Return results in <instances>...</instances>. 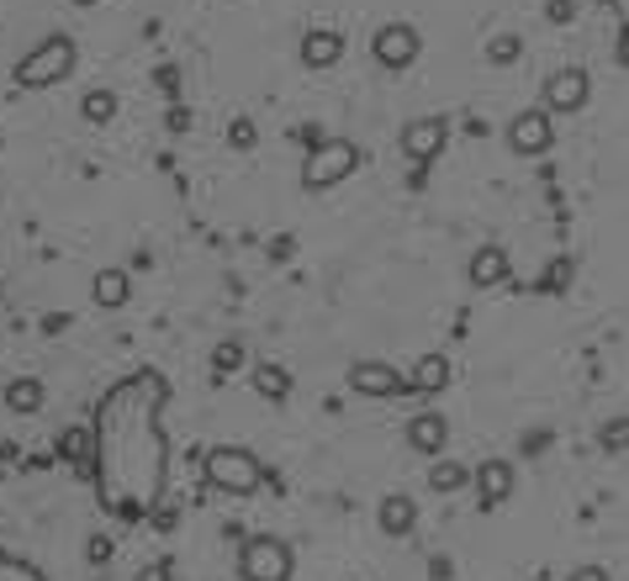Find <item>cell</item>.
Wrapping results in <instances>:
<instances>
[{
	"label": "cell",
	"instance_id": "5",
	"mask_svg": "<svg viewBox=\"0 0 629 581\" xmlns=\"http://www.w3.org/2000/svg\"><path fill=\"white\" fill-rule=\"evenodd\" d=\"M291 571H297V560H291V544L286 539H249L239 555V577L243 581H291Z\"/></svg>",
	"mask_w": 629,
	"mask_h": 581
},
{
	"label": "cell",
	"instance_id": "20",
	"mask_svg": "<svg viewBox=\"0 0 629 581\" xmlns=\"http://www.w3.org/2000/svg\"><path fill=\"white\" fill-rule=\"evenodd\" d=\"M80 111H86V122L107 128L111 117H117V96H111V90H90L86 101H80Z\"/></svg>",
	"mask_w": 629,
	"mask_h": 581
},
{
	"label": "cell",
	"instance_id": "1",
	"mask_svg": "<svg viewBox=\"0 0 629 581\" xmlns=\"http://www.w3.org/2000/svg\"><path fill=\"white\" fill-rule=\"evenodd\" d=\"M170 381L159 370H138L101 397L90 423V471L96 492L117 518H149L170 481V439H164Z\"/></svg>",
	"mask_w": 629,
	"mask_h": 581
},
{
	"label": "cell",
	"instance_id": "25",
	"mask_svg": "<svg viewBox=\"0 0 629 581\" xmlns=\"http://www.w3.org/2000/svg\"><path fill=\"white\" fill-rule=\"evenodd\" d=\"M64 450L80 460V465H90V429H74V433H64Z\"/></svg>",
	"mask_w": 629,
	"mask_h": 581
},
{
	"label": "cell",
	"instance_id": "16",
	"mask_svg": "<svg viewBox=\"0 0 629 581\" xmlns=\"http://www.w3.org/2000/svg\"><path fill=\"white\" fill-rule=\"evenodd\" d=\"M6 408L11 412H38L43 408V381H32V375L11 381V387H6Z\"/></svg>",
	"mask_w": 629,
	"mask_h": 581
},
{
	"label": "cell",
	"instance_id": "3",
	"mask_svg": "<svg viewBox=\"0 0 629 581\" xmlns=\"http://www.w3.org/2000/svg\"><path fill=\"white\" fill-rule=\"evenodd\" d=\"M207 481L218 487V492H233V497H249V492H260V460L249 450H233V444H222V450L207 454Z\"/></svg>",
	"mask_w": 629,
	"mask_h": 581
},
{
	"label": "cell",
	"instance_id": "18",
	"mask_svg": "<svg viewBox=\"0 0 629 581\" xmlns=\"http://www.w3.org/2000/svg\"><path fill=\"white\" fill-rule=\"evenodd\" d=\"M132 291H128V270H101L96 276V302L101 307H122Z\"/></svg>",
	"mask_w": 629,
	"mask_h": 581
},
{
	"label": "cell",
	"instance_id": "19",
	"mask_svg": "<svg viewBox=\"0 0 629 581\" xmlns=\"http://www.w3.org/2000/svg\"><path fill=\"white\" fill-rule=\"evenodd\" d=\"M519 53H523V38H513V32H498V38H487V64H519Z\"/></svg>",
	"mask_w": 629,
	"mask_h": 581
},
{
	"label": "cell",
	"instance_id": "4",
	"mask_svg": "<svg viewBox=\"0 0 629 581\" xmlns=\"http://www.w3.org/2000/svg\"><path fill=\"white\" fill-rule=\"evenodd\" d=\"M355 164H360V149H355L349 138H328V143H318V149L307 153L302 186H307V191H328V186L349 180V174H355Z\"/></svg>",
	"mask_w": 629,
	"mask_h": 581
},
{
	"label": "cell",
	"instance_id": "21",
	"mask_svg": "<svg viewBox=\"0 0 629 581\" xmlns=\"http://www.w3.org/2000/svg\"><path fill=\"white\" fill-rule=\"evenodd\" d=\"M429 487H435V492H460V487H466V465H456V460H439L435 471H429Z\"/></svg>",
	"mask_w": 629,
	"mask_h": 581
},
{
	"label": "cell",
	"instance_id": "30",
	"mask_svg": "<svg viewBox=\"0 0 629 581\" xmlns=\"http://www.w3.org/2000/svg\"><path fill=\"white\" fill-rule=\"evenodd\" d=\"M603 6H613V0H603Z\"/></svg>",
	"mask_w": 629,
	"mask_h": 581
},
{
	"label": "cell",
	"instance_id": "2",
	"mask_svg": "<svg viewBox=\"0 0 629 581\" xmlns=\"http://www.w3.org/2000/svg\"><path fill=\"white\" fill-rule=\"evenodd\" d=\"M69 69H74V43H69V38H43V43L17 64V86L48 90V86H59Z\"/></svg>",
	"mask_w": 629,
	"mask_h": 581
},
{
	"label": "cell",
	"instance_id": "13",
	"mask_svg": "<svg viewBox=\"0 0 629 581\" xmlns=\"http://www.w3.org/2000/svg\"><path fill=\"white\" fill-rule=\"evenodd\" d=\"M445 439H450V423H445L439 412H418V418L408 423V444L418 454H439L445 450Z\"/></svg>",
	"mask_w": 629,
	"mask_h": 581
},
{
	"label": "cell",
	"instance_id": "9",
	"mask_svg": "<svg viewBox=\"0 0 629 581\" xmlns=\"http://www.w3.org/2000/svg\"><path fill=\"white\" fill-rule=\"evenodd\" d=\"M376 59L387 69H408L412 59H418V32H412L408 22H387L376 32Z\"/></svg>",
	"mask_w": 629,
	"mask_h": 581
},
{
	"label": "cell",
	"instance_id": "7",
	"mask_svg": "<svg viewBox=\"0 0 629 581\" xmlns=\"http://www.w3.org/2000/svg\"><path fill=\"white\" fill-rule=\"evenodd\" d=\"M349 391H360V397H397V391H408V375L381 365V360H360V365H349Z\"/></svg>",
	"mask_w": 629,
	"mask_h": 581
},
{
	"label": "cell",
	"instance_id": "15",
	"mask_svg": "<svg viewBox=\"0 0 629 581\" xmlns=\"http://www.w3.org/2000/svg\"><path fill=\"white\" fill-rule=\"evenodd\" d=\"M445 381H450V360H445V354H423V360L412 365V375H408L412 391H439Z\"/></svg>",
	"mask_w": 629,
	"mask_h": 581
},
{
	"label": "cell",
	"instance_id": "23",
	"mask_svg": "<svg viewBox=\"0 0 629 581\" xmlns=\"http://www.w3.org/2000/svg\"><path fill=\"white\" fill-rule=\"evenodd\" d=\"M254 387H260L264 397H286V391H291V375H286L281 365H260L254 370Z\"/></svg>",
	"mask_w": 629,
	"mask_h": 581
},
{
	"label": "cell",
	"instance_id": "31",
	"mask_svg": "<svg viewBox=\"0 0 629 581\" xmlns=\"http://www.w3.org/2000/svg\"><path fill=\"white\" fill-rule=\"evenodd\" d=\"M0 555H6V550H0Z\"/></svg>",
	"mask_w": 629,
	"mask_h": 581
},
{
	"label": "cell",
	"instance_id": "10",
	"mask_svg": "<svg viewBox=\"0 0 629 581\" xmlns=\"http://www.w3.org/2000/svg\"><path fill=\"white\" fill-rule=\"evenodd\" d=\"M545 101H550V111H582L587 107V74L582 69H561V74H550Z\"/></svg>",
	"mask_w": 629,
	"mask_h": 581
},
{
	"label": "cell",
	"instance_id": "14",
	"mask_svg": "<svg viewBox=\"0 0 629 581\" xmlns=\"http://www.w3.org/2000/svg\"><path fill=\"white\" fill-rule=\"evenodd\" d=\"M345 59V38L339 32H307L302 38V64L307 69H328Z\"/></svg>",
	"mask_w": 629,
	"mask_h": 581
},
{
	"label": "cell",
	"instance_id": "26",
	"mask_svg": "<svg viewBox=\"0 0 629 581\" xmlns=\"http://www.w3.org/2000/svg\"><path fill=\"white\" fill-rule=\"evenodd\" d=\"M228 143L233 149H254V122H239V128L228 132Z\"/></svg>",
	"mask_w": 629,
	"mask_h": 581
},
{
	"label": "cell",
	"instance_id": "29",
	"mask_svg": "<svg viewBox=\"0 0 629 581\" xmlns=\"http://www.w3.org/2000/svg\"><path fill=\"white\" fill-rule=\"evenodd\" d=\"M74 6H96V0H74Z\"/></svg>",
	"mask_w": 629,
	"mask_h": 581
},
{
	"label": "cell",
	"instance_id": "12",
	"mask_svg": "<svg viewBox=\"0 0 629 581\" xmlns=\"http://www.w3.org/2000/svg\"><path fill=\"white\" fill-rule=\"evenodd\" d=\"M477 492H481V508H498L513 497V465L508 460H487L477 471Z\"/></svg>",
	"mask_w": 629,
	"mask_h": 581
},
{
	"label": "cell",
	"instance_id": "28",
	"mask_svg": "<svg viewBox=\"0 0 629 581\" xmlns=\"http://www.w3.org/2000/svg\"><path fill=\"white\" fill-rule=\"evenodd\" d=\"M571 581H608V571H603V565H582Z\"/></svg>",
	"mask_w": 629,
	"mask_h": 581
},
{
	"label": "cell",
	"instance_id": "11",
	"mask_svg": "<svg viewBox=\"0 0 629 581\" xmlns=\"http://www.w3.org/2000/svg\"><path fill=\"white\" fill-rule=\"evenodd\" d=\"M466 276H471V286H477V291H492V286H502V280H508V249H498V243L477 249Z\"/></svg>",
	"mask_w": 629,
	"mask_h": 581
},
{
	"label": "cell",
	"instance_id": "17",
	"mask_svg": "<svg viewBox=\"0 0 629 581\" xmlns=\"http://www.w3.org/2000/svg\"><path fill=\"white\" fill-rule=\"evenodd\" d=\"M412 523H418V508H412L408 497H387V502H381V529H387V534H408Z\"/></svg>",
	"mask_w": 629,
	"mask_h": 581
},
{
	"label": "cell",
	"instance_id": "8",
	"mask_svg": "<svg viewBox=\"0 0 629 581\" xmlns=\"http://www.w3.org/2000/svg\"><path fill=\"white\" fill-rule=\"evenodd\" d=\"M508 143H513V153H545L556 143L550 111H519V117L508 122Z\"/></svg>",
	"mask_w": 629,
	"mask_h": 581
},
{
	"label": "cell",
	"instance_id": "6",
	"mask_svg": "<svg viewBox=\"0 0 629 581\" xmlns=\"http://www.w3.org/2000/svg\"><path fill=\"white\" fill-rule=\"evenodd\" d=\"M445 143H450V122H445V117H418V122L402 128V153H408L412 164H429V159H439Z\"/></svg>",
	"mask_w": 629,
	"mask_h": 581
},
{
	"label": "cell",
	"instance_id": "27",
	"mask_svg": "<svg viewBox=\"0 0 629 581\" xmlns=\"http://www.w3.org/2000/svg\"><path fill=\"white\" fill-rule=\"evenodd\" d=\"M545 17H550V22H571V0H550Z\"/></svg>",
	"mask_w": 629,
	"mask_h": 581
},
{
	"label": "cell",
	"instance_id": "24",
	"mask_svg": "<svg viewBox=\"0 0 629 581\" xmlns=\"http://www.w3.org/2000/svg\"><path fill=\"white\" fill-rule=\"evenodd\" d=\"M0 581H48L32 560H11V555H0Z\"/></svg>",
	"mask_w": 629,
	"mask_h": 581
},
{
	"label": "cell",
	"instance_id": "22",
	"mask_svg": "<svg viewBox=\"0 0 629 581\" xmlns=\"http://www.w3.org/2000/svg\"><path fill=\"white\" fill-rule=\"evenodd\" d=\"M212 370H218V375H233V370H243V344H239V339H222V344L212 349Z\"/></svg>",
	"mask_w": 629,
	"mask_h": 581
}]
</instances>
